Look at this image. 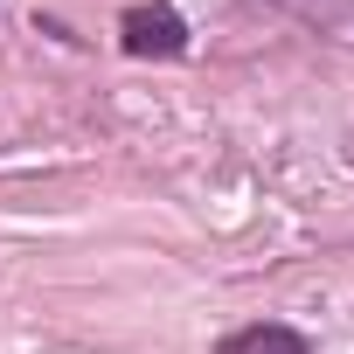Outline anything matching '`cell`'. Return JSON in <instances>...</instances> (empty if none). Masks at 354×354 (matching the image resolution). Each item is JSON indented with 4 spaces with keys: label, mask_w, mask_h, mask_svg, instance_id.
I'll return each mask as SVG.
<instances>
[{
    "label": "cell",
    "mask_w": 354,
    "mask_h": 354,
    "mask_svg": "<svg viewBox=\"0 0 354 354\" xmlns=\"http://www.w3.org/2000/svg\"><path fill=\"white\" fill-rule=\"evenodd\" d=\"M188 21L181 8H167V0H132V8L118 15V49L139 56V63H181L188 56Z\"/></svg>",
    "instance_id": "cell-1"
},
{
    "label": "cell",
    "mask_w": 354,
    "mask_h": 354,
    "mask_svg": "<svg viewBox=\"0 0 354 354\" xmlns=\"http://www.w3.org/2000/svg\"><path fill=\"white\" fill-rule=\"evenodd\" d=\"M216 354H313V340L299 326H285V319H250V326L223 333Z\"/></svg>",
    "instance_id": "cell-2"
}]
</instances>
